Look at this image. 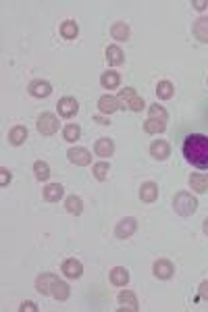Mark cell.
<instances>
[{
    "label": "cell",
    "instance_id": "cell-1",
    "mask_svg": "<svg viewBox=\"0 0 208 312\" xmlns=\"http://www.w3.org/2000/svg\"><path fill=\"white\" fill-rule=\"evenodd\" d=\"M185 161L202 171H208V135L204 133H189L183 140L181 148Z\"/></svg>",
    "mask_w": 208,
    "mask_h": 312
},
{
    "label": "cell",
    "instance_id": "cell-2",
    "mask_svg": "<svg viewBox=\"0 0 208 312\" xmlns=\"http://www.w3.org/2000/svg\"><path fill=\"white\" fill-rule=\"evenodd\" d=\"M173 208L179 217H192L198 211V200L189 192H179L173 198Z\"/></svg>",
    "mask_w": 208,
    "mask_h": 312
},
{
    "label": "cell",
    "instance_id": "cell-3",
    "mask_svg": "<svg viewBox=\"0 0 208 312\" xmlns=\"http://www.w3.org/2000/svg\"><path fill=\"white\" fill-rule=\"evenodd\" d=\"M119 102L123 104L121 109H131L133 113H142V111L146 109L144 98L137 94L133 88H123V90H119Z\"/></svg>",
    "mask_w": 208,
    "mask_h": 312
},
{
    "label": "cell",
    "instance_id": "cell-4",
    "mask_svg": "<svg viewBox=\"0 0 208 312\" xmlns=\"http://www.w3.org/2000/svg\"><path fill=\"white\" fill-rule=\"evenodd\" d=\"M38 131L42 135H55L59 131V119L55 113H42L38 117V123H36Z\"/></svg>",
    "mask_w": 208,
    "mask_h": 312
},
{
    "label": "cell",
    "instance_id": "cell-5",
    "mask_svg": "<svg viewBox=\"0 0 208 312\" xmlns=\"http://www.w3.org/2000/svg\"><path fill=\"white\" fill-rule=\"evenodd\" d=\"M137 229V221L133 217H125L121 223H117V227H115V235L117 239H129Z\"/></svg>",
    "mask_w": 208,
    "mask_h": 312
},
{
    "label": "cell",
    "instance_id": "cell-6",
    "mask_svg": "<svg viewBox=\"0 0 208 312\" xmlns=\"http://www.w3.org/2000/svg\"><path fill=\"white\" fill-rule=\"evenodd\" d=\"M152 271H154V277H156V279L167 281V279H171V277H173V273H175V267H173L171 260L161 258V260H156V263H154Z\"/></svg>",
    "mask_w": 208,
    "mask_h": 312
},
{
    "label": "cell",
    "instance_id": "cell-7",
    "mask_svg": "<svg viewBox=\"0 0 208 312\" xmlns=\"http://www.w3.org/2000/svg\"><path fill=\"white\" fill-rule=\"evenodd\" d=\"M57 107H59V115H61V117H65V119H71V117H75V115H77V111H79V104H77V100H75V98H71V96H65V98H61Z\"/></svg>",
    "mask_w": 208,
    "mask_h": 312
},
{
    "label": "cell",
    "instance_id": "cell-8",
    "mask_svg": "<svg viewBox=\"0 0 208 312\" xmlns=\"http://www.w3.org/2000/svg\"><path fill=\"white\" fill-rule=\"evenodd\" d=\"M67 156H69V161H71L73 165H77V167H88L92 163V154L85 148H71L67 152Z\"/></svg>",
    "mask_w": 208,
    "mask_h": 312
},
{
    "label": "cell",
    "instance_id": "cell-9",
    "mask_svg": "<svg viewBox=\"0 0 208 312\" xmlns=\"http://www.w3.org/2000/svg\"><path fill=\"white\" fill-rule=\"evenodd\" d=\"M27 90H29V94L33 98H48L52 94V85L46 79H33Z\"/></svg>",
    "mask_w": 208,
    "mask_h": 312
},
{
    "label": "cell",
    "instance_id": "cell-10",
    "mask_svg": "<svg viewBox=\"0 0 208 312\" xmlns=\"http://www.w3.org/2000/svg\"><path fill=\"white\" fill-rule=\"evenodd\" d=\"M57 281H59V277L55 273H42L36 281V289L42 293V296H48V293H52V285H55Z\"/></svg>",
    "mask_w": 208,
    "mask_h": 312
},
{
    "label": "cell",
    "instance_id": "cell-11",
    "mask_svg": "<svg viewBox=\"0 0 208 312\" xmlns=\"http://www.w3.org/2000/svg\"><path fill=\"white\" fill-rule=\"evenodd\" d=\"M121 109V102H119V98H115V96H100V100H98V111L102 113V115H113V113H117Z\"/></svg>",
    "mask_w": 208,
    "mask_h": 312
},
{
    "label": "cell",
    "instance_id": "cell-12",
    "mask_svg": "<svg viewBox=\"0 0 208 312\" xmlns=\"http://www.w3.org/2000/svg\"><path fill=\"white\" fill-rule=\"evenodd\" d=\"M63 273H65V277H69V279H79V277L83 275V265L75 258H67L63 263Z\"/></svg>",
    "mask_w": 208,
    "mask_h": 312
},
{
    "label": "cell",
    "instance_id": "cell-13",
    "mask_svg": "<svg viewBox=\"0 0 208 312\" xmlns=\"http://www.w3.org/2000/svg\"><path fill=\"white\" fill-rule=\"evenodd\" d=\"M150 154H152V159H156V161H167L171 156V146L165 140H154L152 146H150Z\"/></svg>",
    "mask_w": 208,
    "mask_h": 312
},
{
    "label": "cell",
    "instance_id": "cell-14",
    "mask_svg": "<svg viewBox=\"0 0 208 312\" xmlns=\"http://www.w3.org/2000/svg\"><path fill=\"white\" fill-rule=\"evenodd\" d=\"M94 152H96V156H100V159H109V156L115 154V142L111 140V137H100L94 146Z\"/></svg>",
    "mask_w": 208,
    "mask_h": 312
},
{
    "label": "cell",
    "instance_id": "cell-15",
    "mask_svg": "<svg viewBox=\"0 0 208 312\" xmlns=\"http://www.w3.org/2000/svg\"><path fill=\"white\" fill-rule=\"evenodd\" d=\"M119 304H121V310H131V312H137L140 310V304H137V298L133 291H121L119 293Z\"/></svg>",
    "mask_w": 208,
    "mask_h": 312
},
{
    "label": "cell",
    "instance_id": "cell-16",
    "mask_svg": "<svg viewBox=\"0 0 208 312\" xmlns=\"http://www.w3.org/2000/svg\"><path fill=\"white\" fill-rule=\"evenodd\" d=\"M140 198H142V202H148V204L156 202V200H159V185H156L154 181H146V183H142Z\"/></svg>",
    "mask_w": 208,
    "mask_h": 312
},
{
    "label": "cell",
    "instance_id": "cell-17",
    "mask_svg": "<svg viewBox=\"0 0 208 312\" xmlns=\"http://www.w3.org/2000/svg\"><path fill=\"white\" fill-rule=\"evenodd\" d=\"M192 29H194V36L198 42L208 44V17H198Z\"/></svg>",
    "mask_w": 208,
    "mask_h": 312
},
{
    "label": "cell",
    "instance_id": "cell-18",
    "mask_svg": "<svg viewBox=\"0 0 208 312\" xmlns=\"http://www.w3.org/2000/svg\"><path fill=\"white\" fill-rule=\"evenodd\" d=\"M111 283L117 287H125L129 283V271L125 267H115L111 271Z\"/></svg>",
    "mask_w": 208,
    "mask_h": 312
},
{
    "label": "cell",
    "instance_id": "cell-19",
    "mask_svg": "<svg viewBox=\"0 0 208 312\" xmlns=\"http://www.w3.org/2000/svg\"><path fill=\"white\" fill-rule=\"evenodd\" d=\"M25 140H27V127L15 125V127L9 131V144H11V146H21Z\"/></svg>",
    "mask_w": 208,
    "mask_h": 312
},
{
    "label": "cell",
    "instance_id": "cell-20",
    "mask_svg": "<svg viewBox=\"0 0 208 312\" xmlns=\"http://www.w3.org/2000/svg\"><path fill=\"white\" fill-rule=\"evenodd\" d=\"M63 194H65V189H63L61 183H48L44 187V200L46 202H59L63 198Z\"/></svg>",
    "mask_w": 208,
    "mask_h": 312
},
{
    "label": "cell",
    "instance_id": "cell-21",
    "mask_svg": "<svg viewBox=\"0 0 208 312\" xmlns=\"http://www.w3.org/2000/svg\"><path fill=\"white\" fill-rule=\"evenodd\" d=\"M111 36H113L115 40H119V42H127V40H129V36H131L129 25H127V23H123V21L113 23V27H111Z\"/></svg>",
    "mask_w": 208,
    "mask_h": 312
},
{
    "label": "cell",
    "instance_id": "cell-22",
    "mask_svg": "<svg viewBox=\"0 0 208 312\" xmlns=\"http://www.w3.org/2000/svg\"><path fill=\"white\" fill-rule=\"evenodd\" d=\"M167 129V121L163 119H154V117H148V121L144 123V131L150 133V135H156V133H163Z\"/></svg>",
    "mask_w": 208,
    "mask_h": 312
},
{
    "label": "cell",
    "instance_id": "cell-23",
    "mask_svg": "<svg viewBox=\"0 0 208 312\" xmlns=\"http://www.w3.org/2000/svg\"><path fill=\"white\" fill-rule=\"evenodd\" d=\"M189 185H192V189H194V192H198V194L208 192V175H202V173H194V175L189 177Z\"/></svg>",
    "mask_w": 208,
    "mask_h": 312
},
{
    "label": "cell",
    "instance_id": "cell-24",
    "mask_svg": "<svg viewBox=\"0 0 208 312\" xmlns=\"http://www.w3.org/2000/svg\"><path fill=\"white\" fill-rule=\"evenodd\" d=\"M119 83H121V75L117 71H107V73H102V77H100V85H102V88H107V90L119 88Z\"/></svg>",
    "mask_w": 208,
    "mask_h": 312
},
{
    "label": "cell",
    "instance_id": "cell-25",
    "mask_svg": "<svg viewBox=\"0 0 208 312\" xmlns=\"http://www.w3.org/2000/svg\"><path fill=\"white\" fill-rule=\"evenodd\" d=\"M69 296H71V289H69V285L65 281L59 279L55 285H52V298H55V300L65 302V300H69Z\"/></svg>",
    "mask_w": 208,
    "mask_h": 312
},
{
    "label": "cell",
    "instance_id": "cell-26",
    "mask_svg": "<svg viewBox=\"0 0 208 312\" xmlns=\"http://www.w3.org/2000/svg\"><path fill=\"white\" fill-rule=\"evenodd\" d=\"M107 61H109V65H113V67H117V65H123V61H125V55H123V50H121L119 46H109L107 48Z\"/></svg>",
    "mask_w": 208,
    "mask_h": 312
},
{
    "label": "cell",
    "instance_id": "cell-27",
    "mask_svg": "<svg viewBox=\"0 0 208 312\" xmlns=\"http://www.w3.org/2000/svg\"><path fill=\"white\" fill-rule=\"evenodd\" d=\"M65 206H67V211L71 213V215H75V217H79L83 213V202H81L79 196H69L65 200Z\"/></svg>",
    "mask_w": 208,
    "mask_h": 312
},
{
    "label": "cell",
    "instance_id": "cell-28",
    "mask_svg": "<svg viewBox=\"0 0 208 312\" xmlns=\"http://www.w3.org/2000/svg\"><path fill=\"white\" fill-rule=\"evenodd\" d=\"M77 33H79V27H77L75 21H65V23L61 25V36H63L65 40H75Z\"/></svg>",
    "mask_w": 208,
    "mask_h": 312
},
{
    "label": "cell",
    "instance_id": "cell-29",
    "mask_svg": "<svg viewBox=\"0 0 208 312\" xmlns=\"http://www.w3.org/2000/svg\"><path fill=\"white\" fill-rule=\"evenodd\" d=\"M173 94H175V88H173L171 81H159V85H156V96L161 100H169V98H173Z\"/></svg>",
    "mask_w": 208,
    "mask_h": 312
},
{
    "label": "cell",
    "instance_id": "cell-30",
    "mask_svg": "<svg viewBox=\"0 0 208 312\" xmlns=\"http://www.w3.org/2000/svg\"><path fill=\"white\" fill-rule=\"evenodd\" d=\"M33 173H36V179L38 181H48L50 179V167L44 161H36V163H33Z\"/></svg>",
    "mask_w": 208,
    "mask_h": 312
},
{
    "label": "cell",
    "instance_id": "cell-31",
    "mask_svg": "<svg viewBox=\"0 0 208 312\" xmlns=\"http://www.w3.org/2000/svg\"><path fill=\"white\" fill-rule=\"evenodd\" d=\"M92 173H94V177H96L98 181H104V179H109V173H111V165H109L107 161H102V163H96V165H94V169H92Z\"/></svg>",
    "mask_w": 208,
    "mask_h": 312
},
{
    "label": "cell",
    "instance_id": "cell-32",
    "mask_svg": "<svg viewBox=\"0 0 208 312\" xmlns=\"http://www.w3.org/2000/svg\"><path fill=\"white\" fill-rule=\"evenodd\" d=\"M79 135H81V129H79V125H75V123H69V125L63 129V137H65L67 142H77Z\"/></svg>",
    "mask_w": 208,
    "mask_h": 312
},
{
    "label": "cell",
    "instance_id": "cell-33",
    "mask_svg": "<svg viewBox=\"0 0 208 312\" xmlns=\"http://www.w3.org/2000/svg\"><path fill=\"white\" fill-rule=\"evenodd\" d=\"M148 113H150V117H154V119H163V121H169V115H167V111L161 107L159 102H156V104H152V107L148 109Z\"/></svg>",
    "mask_w": 208,
    "mask_h": 312
},
{
    "label": "cell",
    "instance_id": "cell-34",
    "mask_svg": "<svg viewBox=\"0 0 208 312\" xmlns=\"http://www.w3.org/2000/svg\"><path fill=\"white\" fill-rule=\"evenodd\" d=\"M11 179H13L11 171H9V169H5V167L0 169V185H3V187H5V185H9V183H11Z\"/></svg>",
    "mask_w": 208,
    "mask_h": 312
},
{
    "label": "cell",
    "instance_id": "cell-35",
    "mask_svg": "<svg viewBox=\"0 0 208 312\" xmlns=\"http://www.w3.org/2000/svg\"><path fill=\"white\" fill-rule=\"evenodd\" d=\"M19 310H21V312H25V310H29V312H38V306H36V302H29V300H27V302H23V304L19 306Z\"/></svg>",
    "mask_w": 208,
    "mask_h": 312
},
{
    "label": "cell",
    "instance_id": "cell-36",
    "mask_svg": "<svg viewBox=\"0 0 208 312\" xmlns=\"http://www.w3.org/2000/svg\"><path fill=\"white\" fill-rule=\"evenodd\" d=\"M200 298H204V300H208V281H204V283H200V293H198V298H196V302H198Z\"/></svg>",
    "mask_w": 208,
    "mask_h": 312
},
{
    "label": "cell",
    "instance_id": "cell-37",
    "mask_svg": "<svg viewBox=\"0 0 208 312\" xmlns=\"http://www.w3.org/2000/svg\"><path fill=\"white\" fill-rule=\"evenodd\" d=\"M92 119H94V123H98V125H111V121L107 117H102V115H96Z\"/></svg>",
    "mask_w": 208,
    "mask_h": 312
},
{
    "label": "cell",
    "instance_id": "cell-38",
    "mask_svg": "<svg viewBox=\"0 0 208 312\" xmlns=\"http://www.w3.org/2000/svg\"><path fill=\"white\" fill-rule=\"evenodd\" d=\"M192 7H194V9H198V11H204V9L208 7V3H206V0H194Z\"/></svg>",
    "mask_w": 208,
    "mask_h": 312
},
{
    "label": "cell",
    "instance_id": "cell-39",
    "mask_svg": "<svg viewBox=\"0 0 208 312\" xmlns=\"http://www.w3.org/2000/svg\"><path fill=\"white\" fill-rule=\"evenodd\" d=\"M204 233H206V235H208V219H206V221H204Z\"/></svg>",
    "mask_w": 208,
    "mask_h": 312
}]
</instances>
